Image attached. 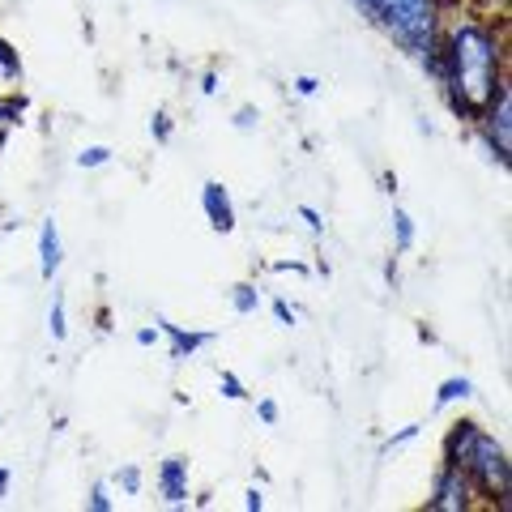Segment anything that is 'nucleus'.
Returning a JSON list of instances; mask_svg holds the SVG:
<instances>
[{
    "label": "nucleus",
    "instance_id": "15",
    "mask_svg": "<svg viewBox=\"0 0 512 512\" xmlns=\"http://www.w3.org/2000/svg\"><path fill=\"white\" fill-rule=\"evenodd\" d=\"M103 163H111V150L107 146H86L82 154H77V167H103Z\"/></svg>",
    "mask_w": 512,
    "mask_h": 512
},
{
    "label": "nucleus",
    "instance_id": "4",
    "mask_svg": "<svg viewBox=\"0 0 512 512\" xmlns=\"http://www.w3.org/2000/svg\"><path fill=\"white\" fill-rule=\"evenodd\" d=\"M478 120L487 124V146H491V154L508 167V150H512V90H508V82L495 90V99L487 103V111Z\"/></svg>",
    "mask_w": 512,
    "mask_h": 512
},
{
    "label": "nucleus",
    "instance_id": "7",
    "mask_svg": "<svg viewBox=\"0 0 512 512\" xmlns=\"http://www.w3.org/2000/svg\"><path fill=\"white\" fill-rule=\"evenodd\" d=\"M158 487H163L167 504H188V461L184 457H167L163 470H158Z\"/></svg>",
    "mask_w": 512,
    "mask_h": 512
},
{
    "label": "nucleus",
    "instance_id": "2",
    "mask_svg": "<svg viewBox=\"0 0 512 512\" xmlns=\"http://www.w3.org/2000/svg\"><path fill=\"white\" fill-rule=\"evenodd\" d=\"M444 461L457 466L461 474L470 478V487L483 495V500H500L508 504L512 491V474H508V453L504 444L487 436L478 423H457L444 440Z\"/></svg>",
    "mask_w": 512,
    "mask_h": 512
},
{
    "label": "nucleus",
    "instance_id": "3",
    "mask_svg": "<svg viewBox=\"0 0 512 512\" xmlns=\"http://www.w3.org/2000/svg\"><path fill=\"white\" fill-rule=\"evenodd\" d=\"M355 5L414 56H423L440 43V5L436 0H355Z\"/></svg>",
    "mask_w": 512,
    "mask_h": 512
},
{
    "label": "nucleus",
    "instance_id": "26",
    "mask_svg": "<svg viewBox=\"0 0 512 512\" xmlns=\"http://www.w3.org/2000/svg\"><path fill=\"white\" fill-rule=\"evenodd\" d=\"M316 86H320L316 77H299V82H295V90L303 94V99H308V94H316Z\"/></svg>",
    "mask_w": 512,
    "mask_h": 512
},
{
    "label": "nucleus",
    "instance_id": "20",
    "mask_svg": "<svg viewBox=\"0 0 512 512\" xmlns=\"http://www.w3.org/2000/svg\"><path fill=\"white\" fill-rule=\"evenodd\" d=\"M256 120H261V116H256V107H239L235 111V128H244V133H248V128H256Z\"/></svg>",
    "mask_w": 512,
    "mask_h": 512
},
{
    "label": "nucleus",
    "instance_id": "13",
    "mask_svg": "<svg viewBox=\"0 0 512 512\" xmlns=\"http://www.w3.org/2000/svg\"><path fill=\"white\" fill-rule=\"evenodd\" d=\"M47 329H52V338L64 342V333H69V325H64V295L56 291L52 295V312H47Z\"/></svg>",
    "mask_w": 512,
    "mask_h": 512
},
{
    "label": "nucleus",
    "instance_id": "27",
    "mask_svg": "<svg viewBox=\"0 0 512 512\" xmlns=\"http://www.w3.org/2000/svg\"><path fill=\"white\" fill-rule=\"evenodd\" d=\"M158 342V329H137V346H154Z\"/></svg>",
    "mask_w": 512,
    "mask_h": 512
},
{
    "label": "nucleus",
    "instance_id": "10",
    "mask_svg": "<svg viewBox=\"0 0 512 512\" xmlns=\"http://www.w3.org/2000/svg\"><path fill=\"white\" fill-rule=\"evenodd\" d=\"M466 397H474V380H466V376H453V380H444L440 389H436V406H448V402H466Z\"/></svg>",
    "mask_w": 512,
    "mask_h": 512
},
{
    "label": "nucleus",
    "instance_id": "24",
    "mask_svg": "<svg viewBox=\"0 0 512 512\" xmlns=\"http://www.w3.org/2000/svg\"><path fill=\"white\" fill-rule=\"evenodd\" d=\"M256 414H261V423H278V402H261Z\"/></svg>",
    "mask_w": 512,
    "mask_h": 512
},
{
    "label": "nucleus",
    "instance_id": "19",
    "mask_svg": "<svg viewBox=\"0 0 512 512\" xmlns=\"http://www.w3.org/2000/svg\"><path fill=\"white\" fill-rule=\"evenodd\" d=\"M90 508H94V512H111V495H107V483H99V487L90 491Z\"/></svg>",
    "mask_w": 512,
    "mask_h": 512
},
{
    "label": "nucleus",
    "instance_id": "1",
    "mask_svg": "<svg viewBox=\"0 0 512 512\" xmlns=\"http://www.w3.org/2000/svg\"><path fill=\"white\" fill-rule=\"evenodd\" d=\"M444 47V77L440 86L448 90V103H453L457 116L478 120L487 111V103L495 99V90L504 86L500 64H504V47L500 35L483 22H461L448 30Z\"/></svg>",
    "mask_w": 512,
    "mask_h": 512
},
{
    "label": "nucleus",
    "instance_id": "5",
    "mask_svg": "<svg viewBox=\"0 0 512 512\" xmlns=\"http://www.w3.org/2000/svg\"><path fill=\"white\" fill-rule=\"evenodd\" d=\"M470 495H474L470 478L461 474L457 466H448V461H444V470L436 474V491L427 495V508H431V512H466V508L474 504Z\"/></svg>",
    "mask_w": 512,
    "mask_h": 512
},
{
    "label": "nucleus",
    "instance_id": "22",
    "mask_svg": "<svg viewBox=\"0 0 512 512\" xmlns=\"http://www.w3.org/2000/svg\"><path fill=\"white\" fill-rule=\"evenodd\" d=\"M274 316L282 320V325H295V308H291L286 299H278V303H274Z\"/></svg>",
    "mask_w": 512,
    "mask_h": 512
},
{
    "label": "nucleus",
    "instance_id": "6",
    "mask_svg": "<svg viewBox=\"0 0 512 512\" xmlns=\"http://www.w3.org/2000/svg\"><path fill=\"white\" fill-rule=\"evenodd\" d=\"M201 205H205V218L218 235H231L235 231V205H231V192L222 188L218 180H205L201 184Z\"/></svg>",
    "mask_w": 512,
    "mask_h": 512
},
{
    "label": "nucleus",
    "instance_id": "17",
    "mask_svg": "<svg viewBox=\"0 0 512 512\" xmlns=\"http://www.w3.org/2000/svg\"><path fill=\"white\" fill-rule=\"evenodd\" d=\"M116 483H120L128 495H137V491H141V470H137V466H124V470L116 474Z\"/></svg>",
    "mask_w": 512,
    "mask_h": 512
},
{
    "label": "nucleus",
    "instance_id": "25",
    "mask_svg": "<svg viewBox=\"0 0 512 512\" xmlns=\"http://www.w3.org/2000/svg\"><path fill=\"white\" fill-rule=\"evenodd\" d=\"M244 508H248V512H261V508H265V495H261V491H256V487H252V491L244 495Z\"/></svg>",
    "mask_w": 512,
    "mask_h": 512
},
{
    "label": "nucleus",
    "instance_id": "28",
    "mask_svg": "<svg viewBox=\"0 0 512 512\" xmlns=\"http://www.w3.org/2000/svg\"><path fill=\"white\" fill-rule=\"evenodd\" d=\"M5 495H9V470L0 466V500H5Z\"/></svg>",
    "mask_w": 512,
    "mask_h": 512
},
{
    "label": "nucleus",
    "instance_id": "12",
    "mask_svg": "<svg viewBox=\"0 0 512 512\" xmlns=\"http://www.w3.org/2000/svg\"><path fill=\"white\" fill-rule=\"evenodd\" d=\"M393 235H397V248L410 252L414 248V222L406 210H393Z\"/></svg>",
    "mask_w": 512,
    "mask_h": 512
},
{
    "label": "nucleus",
    "instance_id": "8",
    "mask_svg": "<svg viewBox=\"0 0 512 512\" xmlns=\"http://www.w3.org/2000/svg\"><path fill=\"white\" fill-rule=\"evenodd\" d=\"M60 261H64V252H60V231H56V222L47 218L43 227H39V274L52 282L60 274Z\"/></svg>",
    "mask_w": 512,
    "mask_h": 512
},
{
    "label": "nucleus",
    "instance_id": "23",
    "mask_svg": "<svg viewBox=\"0 0 512 512\" xmlns=\"http://www.w3.org/2000/svg\"><path fill=\"white\" fill-rule=\"evenodd\" d=\"M18 103H5V99H0V124H18Z\"/></svg>",
    "mask_w": 512,
    "mask_h": 512
},
{
    "label": "nucleus",
    "instance_id": "16",
    "mask_svg": "<svg viewBox=\"0 0 512 512\" xmlns=\"http://www.w3.org/2000/svg\"><path fill=\"white\" fill-rule=\"evenodd\" d=\"M419 431H423V423H410V427H402V431H397V436H393V440H384V453H393V448H402V444H410L414 436H419Z\"/></svg>",
    "mask_w": 512,
    "mask_h": 512
},
{
    "label": "nucleus",
    "instance_id": "21",
    "mask_svg": "<svg viewBox=\"0 0 512 512\" xmlns=\"http://www.w3.org/2000/svg\"><path fill=\"white\" fill-rule=\"evenodd\" d=\"M150 128H154V137H158V141H167V137H171V120H167V111H154V124H150Z\"/></svg>",
    "mask_w": 512,
    "mask_h": 512
},
{
    "label": "nucleus",
    "instance_id": "11",
    "mask_svg": "<svg viewBox=\"0 0 512 512\" xmlns=\"http://www.w3.org/2000/svg\"><path fill=\"white\" fill-rule=\"evenodd\" d=\"M231 303H235V312H239V316H252L256 308H261V295H256V286H252V282H239V286H235V295H231Z\"/></svg>",
    "mask_w": 512,
    "mask_h": 512
},
{
    "label": "nucleus",
    "instance_id": "9",
    "mask_svg": "<svg viewBox=\"0 0 512 512\" xmlns=\"http://www.w3.org/2000/svg\"><path fill=\"white\" fill-rule=\"evenodd\" d=\"M158 329L171 338V359H192L205 342H214V333H188L180 325H171V320H158Z\"/></svg>",
    "mask_w": 512,
    "mask_h": 512
},
{
    "label": "nucleus",
    "instance_id": "14",
    "mask_svg": "<svg viewBox=\"0 0 512 512\" xmlns=\"http://www.w3.org/2000/svg\"><path fill=\"white\" fill-rule=\"evenodd\" d=\"M218 389H222V397H227V402H244V397H248V389L239 384L235 372H222V376H218Z\"/></svg>",
    "mask_w": 512,
    "mask_h": 512
},
{
    "label": "nucleus",
    "instance_id": "18",
    "mask_svg": "<svg viewBox=\"0 0 512 512\" xmlns=\"http://www.w3.org/2000/svg\"><path fill=\"white\" fill-rule=\"evenodd\" d=\"M299 218L308 222V231H312V235H325V218H320L312 205H299Z\"/></svg>",
    "mask_w": 512,
    "mask_h": 512
}]
</instances>
